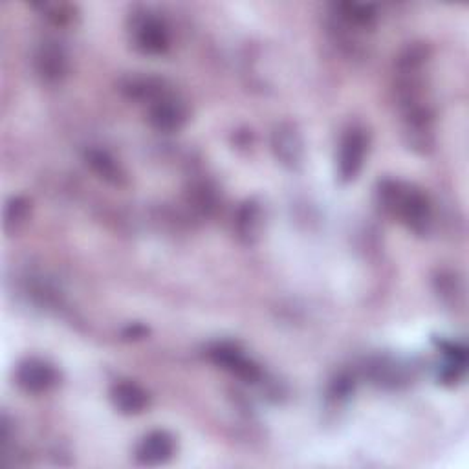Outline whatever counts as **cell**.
Instances as JSON below:
<instances>
[{"label": "cell", "instance_id": "1", "mask_svg": "<svg viewBox=\"0 0 469 469\" xmlns=\"http://www.w3.org/2000/svg\"><path fill=\"white\" fill-rule=\"evenodd\" d=\"M380 206L417 233L428 229L431 222V204L428 197L409 184L398 180H385L378 188Z\"/></svg>", "mask_w": 469, "mask_h": 469}, {"label": "cell", "instance_id": "2", "mask_svg": "<svg viewBox=\"0 0 469 469\" xmlns=\"http://www.w3.org/2000/svg\"><path fill=\"white\" fill-rule=\"evenodd\" d=\"M133 92L149 99V122L154 129L161 133H174L186 124V105L160 85L152 87L151 81H142L140 85L133 83Z\"/></svg>", "mask_w": 469, "mask_h": 469}, {"label": "cell", "instance_id": "3", "mask_svg": "<svg viewBox=\"0 0 469 469\" xmlns=\"http://www.w3.org/2000/svg\"><path fill=\"white\" fill-rule=\"evenodd\" d=\"M367 147L369 138L363 129L352 127L343 134L337 156V174L343 182H352L360 174L365 161Z\"/></svg>", "mask_w": 469, "mask_h": 469}, {"label": "cell", "instance_id": "4", "mask_svg": "<svg viewBox=\"0 0 469 469\" xmlns=\"http://www.w3.org/2000/svg\"><path fill=\"white\" fill-rule=\"evenodd\" d=\"M133 35L136 48L147 55H161L169 48V32L165 24L151 14H145L134 21Z\"/></svg>", "mask_w": 469, "mask_h": 469}, {"label": "cell", "instance_id": "5", "mask_svg": "<svg viewBox=\"0 0 469 469\" xmlns=\"http://www.w3.org/2000/svg\"><path fill=\"white\" fill-rule=\"evenodd\" d=\"M57 382V372L51 365L41 360H26L17 369V383L32 394H41L51 389Z\"/></svg>", "mask_w": 469, "mask_h": 469}, {"label": "cell", "instance_id": "6", "mask_svg": "<svg viewBox=\"0 0 469 469\" xmlns=\"http://www.w3.org/2000/svg\"><path fill=\"white\" fill-rule=\"evenodd\" d=\"M211 358L216 365H220L222 369L229 371L234 376H239L241 380H244L248 383L259 380V376H261L257 365L252 363L239 348H234L231 345H220V346L213 348Z\"/></svg>", "mask_w": 469, "mask_h": 469}, {"label": "cell", "instance_id": "7", "mask_svg": "<svg viewBox=\"0 0 469 469\" xmlns=\"http://www.w3.org/2000/svg\"><path fill=\"white\" fill-rule=\"evenodd\" d=\"M174 455V440L165 431H154L147 435L136 449L138 462L145 465H158L170 460Z\"/></svg>", "mask_w": 469, "mask_h": 469}, {"label": "cell", "instance_id": "8", "mask_svg": "<svg viewBox=\"0 0 469 469\" xmlns=\"http://www.w3.org/2000/svg\"><path fill=\"white\" fill-rule=\"evenodd\" d=\"M273 151L277 158L288 165V167H298L303 161V140L299 133L291 125H280L273 133Z\"/></svg>", "mask_w": 469, "mask_h": 469}, {"label": "cell", "instance_id": "9", "mask_svg": "<svg viewBox=\"0 0 469 469\" xmlns=\"http://www.w3.org/2000/svg\"><path fill=\"white\" fill-rule=\"evenodd\" d=\"M110 398H112V403L115 405V409L124 415H138L149 403L147 392L133 382L115 383L112 387Z\"/></svg>", "mask_w": 469, "mask_h": 469}, {"label": "cell", "instance_id": "10", "mask_svg": "<svg viewBox=\"0 0 469 469\" xmlns=\"http://www.w3.org/2000/svg\"><path fill=\"white\" fill-rule=\"evenodd\" d=\"M37 69L39 74L48 81L61 79L67 70V57L55 42H46L37 53Z\"/></svg>", "mask_w": 469, "mask_h": 469}, {"label": "cell", "instance_id": "11", "mask_svg": "<svg viewBox=\"0 0 469 469\" xmlns=\"http://www.w3.org/2000/svg\"><path fill=\"white\" fill-rule=\"evenodd\" d=\"M336 12L339 17L348 24L356 28H367L376 19V8L371 5H360V3H341L336 6Z\"/></svg>", "mask_w": 469, "mask_h": 469}, {"label": "cell", "instance_id": "12", "mask_svg": "<svg viewBox=\"0 0 469 469\" xmlns=\"http://www.w3.org/2000/svg\"><path fill=\"white\" fill-rule=\"evenodd\" d=\"M237 227L241 237L246 243H253L262 227V211L255 202H248L243 206V209L239 211V218H237Z\"/></svg>", "mask_w": 469, "mask_h": 469}, {"label": "cell", "instance_id": "13", "mask_svg": "<svg viewBox=\"0 0 469 469\" xmlns=\"http://www.w3.org/2000/svg\"><path fill=\"white\" fill-rule=\"evenodd\" d=\"M87 160H88L90 167L101 176V179H105L106 182L117 184L124 179V172L120 170V165H117L106 152H103V151H90L87 154Z\"/></svg>", "mask_w": 469, "mask_h": 469}, {"label": "cell", "instance_id": "14", "mask_svg": "<svg viewBox=\"0 0 469 469\" xmlns=\"http://www.w3.org/2000/svg\"><path fill=\"white\" fill-rule=\"evenodd\" d=\"M28 215V202L23 198H14L6 207V227H17L26 220Z\"/></svg>", "mask_w": 469, "mask_h": 469}]
</instances>
